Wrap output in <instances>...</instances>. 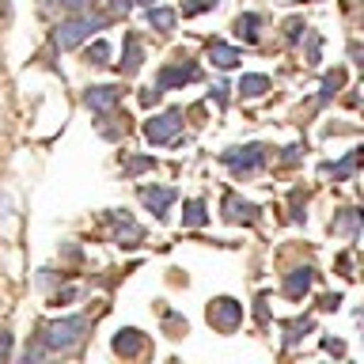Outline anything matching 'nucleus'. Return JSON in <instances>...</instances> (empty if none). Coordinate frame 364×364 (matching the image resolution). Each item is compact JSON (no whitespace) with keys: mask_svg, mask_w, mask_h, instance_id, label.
Returning a JSON list of instances; mask_svg holds the SVG:
<instances>
[{"mask_svg":"<svg viewBox=\"0 0 364 364\" xmlns=\"http://www.w3.org/2000/svg\"><path fill=\"white\" fill-rule=\"evenodd\" d=\"M87 326H91V318H87V315H65V318H53V323H46V326H42L38 346L46 349V357H50V353H73L80 341H84Z\"/></svg>","mask_w":364,"mask_h":364,"instance_id":"nucleus-1","label":"nucleus"},{"mask_svg":"<svg viewBox=\"0 0 364 364\" xmlns=\"http://www.w3.org/2000/svg\"><path fill=\"white\" fill-rule=\"evenodd\" d=\"M269 159V148L266 144H243V148H228V152H220V164L232 171L235 178H247L255 175V171H262V164Z\"/></svg>","mask_w":364,"mask_h":364,"instance_id":"nucleus-2","label":"nucleus"},{"mask_svg":"<svg viewBox=\"0 0 364 364\" xmlns=\"http://www.w3.org/2000/svg\"><path fill=\"white\" fill-rule=\"evenodd\" d=\"M95 31H107V19H95V16H73V19H61L57 23V46L61 50H73V46L87 42Z\"/></svg>","mask_w":364,"mask_h":364,"instance_id":"nucleus-3","label":"nucleus"},{"mask_svg":"<svg viewBox=\"0 0 364 364\" xmlns=\"http://www.w3.org/2000/svg\"><path fill=\"white\" fill-rule=\"evenodd\" d=\"M144 136H148V144H175L182 136V107L152 114V118L144 122Z\"/></svg>","mask_w":364,"mask_h":364,"instance_id":"nucleus-4","label":"nucleus"},{"mask_svg":"<svg viewBox=\"0 0 364 364\" xmlns=\"http://www.w3.org/2000/svg\"><path fill=\"white\" fill-rule=\"evenodd\" d=\"M205 318H209V326H216L220 334H235L239 323H243V304L232 300V296H216V300H209V307H205Z\"/></svg>","mask_w":364,"mask_h":364,"instance_id":"nucleus-5","label":"nucleus"},{"mask_svg":"<svg viewBox=\"0 0 364 364\" xmlns=\"http://www.w3.org/2000/svg\"><path fill=\"white\" fill-rule=\"evenodd\" d=\"M201 76V68L190 61V57H178V61H171L159 68V76H156V91H171V87H182V84H193V80Z\"/></svg>","mask_w":364,"mask_h":364,"instance_id":"nucleus-6","label":"nucleus"},{"mask_svg":"<svg viewBox=\"0 0 364 364\" xmlns=\"http://www.w3.org/2000/svg\"><path fill=\"white\" fill-rule=\"evenodd\" d=\"M136 198H141V205L156 216V220H167V213H171V205H175L178 190H171V186H141V190H136Z\"/></svg>","mask_w":364,"mask_h":364,"instance_id":"nucleus-7","label":"nucleus"},{"mask_svg":"<svg viewBox=\"0 0 364 364\" xmlns=\"http://www.w3.org/2000/svg\"><path fill=\"white\" fill-rule=\"evenodd\" d=\"M110 228H114V243H118V247H136V243H144V228L136 224L125 209H110Z\"/></svg>","mask_w":364,"mask_h":364,"instance_id":"nucleus-8","label":"nucleus"},{"mask_svg":"<svg viewBox=\"0 0 364 364\" xmlns=\"http://www.w3.org/2000/svg\"><path fill=\"white\" fill-rule=\"evenodd\" d=\"M122 102V84H91L84 95V107L91 114H110Z\"/></svg>","mask_w":364,"mask_h":364,"instance_id":"nucleus-9","label":"nucleus"},{"mask_svg":"<svg viewBox=\"0 0 364 364\" xmlns=\"http://www.w3.org/2000/svg\"><path fill=\"white\" fill-rule=\"evenodd\" d=\"M220 216L228 224H255L258 220V205H250V201L239 198L235 190H228L224 201H220Z\"/></svg>","mask_w":364,"mask_h":364,"instance_id":"nucleus-10","label":"nucleus"},{"mask_svg":"<svg viewBox=\"0 0 364 364\" xmlns=\"http://www.w3.org/2000/svg\"><path fill=\"white\" fill-rule=\"evenodd\" d=\"M110 346H114V353H118V357H136V353H144L148 338H144L136 326H122L118 334H114Z\"/></svg>","mask_w":364,"mask_h":364,"instance_id":"nucleus-11","label":"nucleus"},{"mask_svg":"<svg viewBox=\"0 0 364 364\" xmlns=\"http://www.w3.org/2000/svg\"><path fill=\"white\" fill-rule=\"evenodd\" d=\"M330 232H334V235H346L349 243H357V239H360V213H357V209H341L334 220H330Z\"/></svg>","mask_w":364,"mask_h":364,"instance_id":"nucleus-12","label":"nucleus"},{"mask_svg":"<svg viewBox=\"0 0 364 364\" xmlns=\"http://www.w3.org/2000/svg\"><path fill=\"white\" fill-rule=\"evenodd\" d=\"M141 65H144L141 38H136V34H129V38H125V57L118 61V73H122V76H136V73H141Z\"/></svg>","mask_w":364,"mask_h":364,"instance_id":"nucleus-13","label":"nucleus"},{"mask_svg":"<svg viewBox=\"0 0 364 364\" xmlns=\"http://www.w3.org/2000/svg\"><path fill=\"white\" fill-rule=\"evenodd\" d=\"M209 61H213L216 68H235L239 61H243V53H239L235 46H228V42H220V38H213V42H209Z\"/></svg>","mask_w":364,"mask_h":364,"instance_id":"nucleus-14","label":"nucleus"},{"mask_svg":"<svg viewBox=\"0 0 364 364\" xmlns=\"http://www.w3.org/2000/svg\"><path fill=\"white\" fill-rule=\"evenodd\" d=\"M315 284V269L304 266V269H292L289 277H284V296H292V300H300V296Z\"/></svg>","mask_w":364,"mask_h":364,"instance_id":"nucleus-15","label":"nucleus"},{"mask_svg":"<svg viewBox=\"0 0 364 364\" xmlns=\"http://www.w3.org/2000/svg\"><path fill=\"white\" fill-rule=\"evenodd\" d=\"M209 224V205L205 198H190L182 205V228H205Z\"/></svg>","mask_w":364,"mask_h":364,"instance_id":"nucleus-16","label":"nucleus"},{"mask_svg":"<svg viewBox=\"0 0 364 364\" xmlns=\"http://www.w3.org/2000/svg\"><path fill=\"white\" fill-rule=\"evenodd\" d=\"M357 164H360V152H346L341 164H323L318 171H323V175H334V182H349L357 175Z\"/></svg>","mask_w":364,"mask_h":364,"instance_id":"nucleus-17","label":"nucleus"},{"mask_svg":"<svg viewBox=\"0 0 364 364\" xmlns=\"http://www.w3.org/2000/svg\"><path fill=\"white\" fill-rule=\"evenodd\" d=\"M266 91H269V76H262V73H247L239 80V95L243 99H262Z\"/></svg>","mask_w":364,"mask_h":364,"instance_id":"nucleus-18","label":"nucleus"},{"mask_svg":"<svg viewBox=\"0 0 364 364\" xmlns=\"http://www.w3.org/2000/svg\"><path fill=\"white\" fill-rule=\"evenodd\" d=\"M175 19H178V11H171V8H159V4L148 8V27H156L159 34L175 31Z\"/></svg>","mask_w":364,"mask_h":364,"instance_id":"nucleus-19","label":"nucleus"},{"mask_svg":"<svg viewBox=\"0 0 364 364\" xmlns=\"http://www.w3.org/2000/svg\"><path fill=\"white\" fill-rule=\"evenodd\" d=\"M258 27H262V16H255V11H243V16L235 19V34L243 42H258Z\"/></svg>","mask_w":364,"mask_h":364,"instance_id":"nucleus-20","label":"nucleus"},{"mask_svg":"<svg viewBox=\"0 0 364 364\" xmlns=\"http://www.w3.org/2000/svg\"><path fill=\"white\" fill-rule=\"evenodd\" d=\"M281 330H284V346H296V341H300L304 334H311V330H315V323H311V318H292V323H281Z\"/></svg>","mask_w":364,"mask_h":364,"instance_id":"nucleus-21","label":"nucleus"},{"mask_svg":"<svg viewBox=\"0 0 364 364\" xmlns=\"http://www.w3.org/2000/svg\"><path fill=\"white\" fill-rule=\"evenodd\" d=\"M341 84H346V73H341V68L326 73V76H323V87H318V102H330V99L341 91Z\"/></svg>","mask_w":364,"mask_h":364,"instance_id":"nucleus-22","label":"nucleus"},{"mask_svg":"<svg viewBox=\"0 0 364 364\" xmlns=\"http://www.w3.org/2000/svg\"><path fill=\"white\" fill-rule=\"evenodd\" d=\"M87 65H110V46L107 42H95L87 50Z\"/></svg>","mask_w":364,"mask_h":364,"instance_id":"nucleus-23","label":"nucleus"},{"mask_svg":"<svg viewBox=\"0 0 364 364\" xmlns=\"http://www.w3.org/2000/svg\"><path fill=\"white\" fill-rule=\"evenodd\" d=\"M148 167H152V156H136V159L125 164V175H141V171H148Z\"/></svg>","mask_w":364,"mask_h":364,"instance_id":"nucleus-24","label":"nucleus"},{"mask_svg":"<svg viewBox=\"0 0 364 364\" xmlns=\"http://www.w3.org/2000/svg\"><path fill=\"white\" fill-rule=\"evenodd\" d=\"M216 8V0H193V4H182V16H198V11Z\"/></svg>","mask_w":364,"mask_h":364,"instance_id":"nucleus-25","label":"nucleus"},{"mask_svg":"<svg viewBox=\"0 0 364 364\" xmlns=\"http://www.w3.org/2000/svg\"><path fill=\"white\" fill-rule=\"evenodd\" d=\"M209 99L224 110V107H228V84H213V87H209Z\"/></svg>","mask_w":364,"mask_h":364,"instance_id":"nucleus-26","label":"nucleus"},{"mask_svg":"<svg viewBox=\"0 0 364 364\" xmlns=\"http://www.w3.org/2000/svg\"><path fill=\"white\" fill-rule=\"evenodd\" d=\"M284 34H289V42H300L304 34H307V27H304V19H289V31H284Z\"/></svg>","mask_w":364,"mask_h":364,"instance_id":"nucleus-27","label":"nucleus"},{"mask_svg":"<svg viewBox=\"0 0 364 364\" xmlns=\"http://www.w3.org/2000/svg\"><path fill=\"white\" fill-rule=\"evenodd\" d=\"M318 50H323V38L311 34V42H307V65H318Z\"/></svg>","mask_w":364,"mask_h":364,"instance_id":"nucleus-28","label":"nucleus"},{"mask_svg":"<svg viewBox=\"0 0 364 364\" xmlns=\"http://www.w3.org/2000/svg\"><path fill=\"white\" fill-rule=\"evenodd\" d=\"M318 307H323V311H338V307H341V292L323 296V300H318Z\"/></svg>","mask_w":364,"mask_h":364,"instance_id":"nucleus-29","label":"nucleus"},{"mask_svg":"<svg viewBox=\"0 0 364 364\" xmlns=\"http://www.w3.org/2000/svg\"><path fill=\"white\" fill-rule=\"evenodd\" d=\"M159 99H164V91H156V87H144V91H141V102H144V107H156Z\"/></svg>","mask_w":364,"mask_h":364,"instance_id":"nucleus-30","label":"nucleus"},{"mask_svg":"<svg viewBox=\"0 0 364 364\" xmlns=\"http://www.w3.org/2000/svg\"><path fill=\"white\" fill-rule=\"evenodd\" d=\"M8 357H11V334L0 330V360H8Z\"/></svg>","mask_w":364,"mask_h":364,"instance_id":"nucleus-31","label":"nucleus"},{"mask_svg":"<svg viewBox=\"0 0 364 364\" xmlns=\"http://www.w3.org/2000/svg\"><path fill=\"white\" fill-rule=\"evenodd\" d=\"M323 349L334 353V357H341V353H346V346H341V341H334V338H323Z\"/></svg>","mask_w":364,"mask_h":364,"instance_id":"nucleus-32","label":"nucleus"},{"mask_svg":"<svg viewBox=\"0 0 364 364\" xmlns=\"http://www.w3.org/2000/svg\"><path fill=\"white\" fill-rule=\"evenodd\" d=\"M110 4H114V8H118V11H122V16H129V11H133V0H110Z\"/></svg>","mask_w":364,"mask_h":364,"instance_id":"nucleus-33","label":"nucleus"},{"mask_svg":"<svg viewBox=\"0 0 364 364\" xmlns=\"http://www.w3.org/2000/svg\"><path fill=\"white\" fill-rule=\"evenodd\" d=\"M61 4H65V8H73V11H84V8H87V0H61Z\"/></svg>","mask_w":364,"mask_h":364,"instance_id":"nucleus-34","label":"nucleus"},{"mask_svg":"<svg viewBox=\"0 0 364 364\" xmlns=\"http://www.w3.org/2000/svg\"><path fill=\"white\" fill-rule=\"evenodd\" d=\"M300 159V148H284V164H296Z\"/></svg>","mask_w":364,"mask_h":364,"instance_id":"nucleus-35","label":"nucleus"},{"mask_svg":"<svg viewBox=\"0 0 364 364\" xmlns=\"http://www.w3.org/2000/svg\"><path fill=\"white\" fill-rule=\"evenodd\" d=\"M133 4H141V8H152V4H156V0H133Z\"/></svg>","mask_w":364,"mask_h":364,"instance_id":"nucleus-36","label":"nucleus"}]
</instances>
